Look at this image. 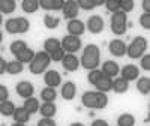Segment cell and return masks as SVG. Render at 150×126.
I'll list each match as a JSON object with an SVG mask.
<instances>
[{
	"mask_svg": "<svg viewBox=\"0 0 150 126\" xmlns=\"http://www.w3.org/2000/svg\"><path fill=\"white\" fill-rule=\"evenodd\" d=\"M80 65L87 71H93L99 68V65H101V50H99L98 45L89 44L84 47Z\"/></svg>",
	"mask_w": 150,
	"mask_h": 126,
	"instance_id": "1",
	"label": "cell"
},
{
	"mask_svg": "<svg viewBox=\"0 0 150 126\" xmlns=\"http://www.w3.org/2000/svg\"><path fill=\"white\" fill-rule=\"evenodd\" d=\"M81 102L87 108L102 110L108 105V96L107 93H101V92H84L81 96Z\"/></svg>",
	"mask_w": 150,
	"mask_h": 126,
	"instance_id": "2",
	"label": "cell"
},
{
	"mask_svg": "<svg viewBox=\"0 0 150 126\" xmlns=\"http://www.w3.org/2000/svg\"><path fill=\"white\" fill-rule=\"evenodd\" d=\"M50 63H51V59H50V54L45 53L44 50L39 53H36L33 60L29 63V69H30V74L33 75H41L45 72V69L50 66Z\"/></svg>",
	"mask_w": 150,
	"mask_h": 126,
	"instance_id": "3",
	"label": "cell"
},
{
	"mask_svg": "<svg viewBox=\"0 0 150 126\" xmlns=\"http://www.w3.org/2000/svg\"><path fill=\"white\" fill-rule=\"evenodd\" d=\"M147 50V39L143 36H137L132 39L129 47H126V56L131 59H141Z\"/></svg>",
	"mask_w": 150,
	"mask_h": 126,
	"instance_id": "4",
	"label": "cell"
},
{
	"mask_svg": "<svg viewBox=\"0 0 150 126\" xmlns=\"http://www.w3.org/2000/svg\"><path fill=\"white\" fill-rule=\"evenodd\" d=\"M111 32L114 35H125L128 30V15L123 14L122 11L114 12L111 15V23H110Z\"/></svg>",
	"mask_w": 150,
	"mask_h": 126,
	"instance_id": "5",
	"label": "cell"
},
{
	"mask_svg": "<svg viewBox=\"0 0 150 126\" xmlns=\"http://www.w3.org/2000/svg\"><path fill=\"white\" fill-rule=\"evenodd\" d=\"M81 39L77 36H71V35H66L63 39H60V48L63 50L66 54H75L77 51L81 50Z\"/></svg>",
	"mask_w": 150,
	"mask_h": 126,
	"instance_id": "6",
	"label": "cell"
},
{
	"mask_svg": "<svg viewBox=\"0 0 150 126\" xmlns=\"http://www.w3.org/2000/svg\"><path fill=\"white\" fill-rule=\"evenodd\" d=\"M62 12H63V17L66 20H75L80 12V8H78V3L75 0H66L63 3V8H62Z\"/></svg>",
	"mask_w": 150,
	"mask_h": 126,
	"instance_id": "7",
	"label": "cell"
},
{
	"mask_svg": "<svg viewBox=\"0 0 150 126\" xmlns=\"http://www.w3.org/2000/svg\"><path fill=\"white\" fill-rule=\"evenodd\" d=\"M86 27L89 29L90 33L98 35V33H101V32L104 30L105 23H104V20H102L101 15H92L89 20H87V26H86Z\"/></svg>",
	"mask_w": 150,
	"mask_h": 126,
	"instance_id": "8",
	"label": "cell"
},
{
	"mask_svg": "<svg viewBox=\"0 0 150 126\" xmlns=\"http://www.w3.org/2000/svg\"><path fill=\"white\" fill-rule=\"evenodd\" d=\"M101 72H102L104 77L114 78V77H117L119 72H120V66L117 65V62H114V60H107V62L102 63Z\"/></svg>",
	"mask_w": 150,
	"mask_h": 126,
	"instance_id": "9",
	"label": "cell"
},
{
	"mask_svg": "<svg viewBox=\"0 0 150 126\" xmlns=\"http://www.w3.org/2000/svg\"><path fill=\"white\" fill-rule=\"evenodd\" d=\"M120 74H122V78L123 80H126L128 83H131L134 80H138L140 78V68L135 66V65H125L120 69Z\"/></svg>",
	"mask_w": 150,
	"mask_h": 126,
	"instance_id": "10",
	"label": "cell"
},
{
	"mask_svg": "<svg viewBox=\"0 0 150 126\" xmlns=\"http://www.w3.org/2000/svg\"><path fill=\"white\" fill-rule=\"evenodd\" d=\"M66 29H68V32H69L71 36H77V38H80V36H83L84 32H86V24H84L81 20H77V18H75V20L68 21Z\"/></svg>",
	"mask_w": 150,
	"mask_h": 126,
	"instance_id": "11",
	"label": "cell"
},
{
	"mask_svg": "<svg viewBox=\"0 0 150 126\" xmlns=\"http://www.w3.org/2000/svg\"><path fill=\"white\" fill-rule=\"evenodd\" d=\"M62 66L68 72H75L80 68V59L75 54H65V57L62 59Z\"/></svg>",
	"mask_w": 150,
	"mask_h": 126,
	"instance_id": "12",
	"label": "cell"
},
{
	"mask_svg": "<svg viewBox=\"0 0 150 126\" xmlns=\"http://www.w3.org/2000/svg\"><path fill=\"white\" fill-rule=\"evenodd\" d=\"M126 42H123L122 39H112L110 42V53L116 57H123L126 56Z\"/></svg>",
	"mask_w": 150,
	"mask_h": 126,
	"instance_id": "13",
	"label": "cell"
},
{
	"mask_svg": "<svg viewBox=\"0 0 150 126\" xmlns=\"http://www.w3.org/2000/svg\"><path fill=\"white\" fill-rule=\"evenodd\" d=\"M15 90H17V93H18L20 98L27 99V98H32V96H33L35 87H33V84H32L30 81H21V83L17 84Z\"/></svg>",
	"mask_w": 150,
	"mask_h": 126,
	"instance_id": "14",
	"label": "cell"
},
{
	"mask_svg": "<svg viewBox=\"0 0 150 126\" xmlns=\"http://www.w3.org/2000/svg\"><path fill=\"white\" fill-rule=\"evenodd\" d=\"M44 81L47 84V87H53V89H56V87L60 86L62 83V75L57 72V71H47L45 72V77H44Z\"/></svg>",
	"mask_w": 150,
	"mask_h": 126,
	"instance_id": "15",
	"label": "cell"
},
{
	"mask_svg": "<svg viewBox=\"0 0 150 126\" xmlns=\"http://www.w3.org/2000/svg\"><path fill=\"white\" fill-rule=\"evenodd\" d=\"M60 95L65 101H72L75 98V95H77V86H75V83H72V81L65 83L63 86H62Z\"/></svg>",
	"mask_w": 150,
	"mask_h": 126,
	"instance_id": "16",
	"label": "cell"
},
{
	"mask_svg": "<svg viewBox=\"0 0 150 126\" xmlns=\"http://www.w3.org/2000/svg\"><path fill=\"white\" fill-rule=\"evenodd\" d=\"M39 113L42 117H47V119H53L57 113V107L54 102H44L39 105Z\"/></svg>",
	"mask_w": 150,
	"mask_h": 126,
	"instance_id": "17",
	"label": "cell"
},
{
	"mask_svg": "<svg viewBox=\"0 0 150 126\" xmlns=\"http://www.w3.org/2000/svg\"><path fill=\"white\" fill-rule=\"evenodd\" d=\"M39 105H41V104H39V101L32 96V98L24 99V105H23V108L32 116V114H35L36 111H39Z\"/></svg>",
	"mask_w": 150,
	"mask_h": 126,
	"instance_id": "18",
	"label": "cell"
},
{
	"mask_svg": "<svg viewBox=\"0 0 150 126\" xmlns=\"http://www.w3.org/2000/svg\"><path fill=\"white\" fill-rule=\"evenodd\" d=\"M95 87H96V90H98V92H101V93H107V92H110V90L112 89V78L102 77L101 80H99V81L95 84Z\"/></svg>",
	"mask_w": 150,
	"mask_h": 126,
	"instance_id": "19",
	"label": "cell"
},
{
	"mask_svg": "<svg viewBox=\"0 0 150 126\" xmlns=\"http://www.w3.org/2000/svg\"><path fill=\"white\" fill-rule=\"evenodd\" d=\"M12 117H14V120L17 122V123H24L26 125L29 120H30V114L24 110L23 107H18V108H15V111H14V114H12Z\"/></svg>",
	"mask_w": 150,
	"mask_h": 126,
	"instance_id": "20",
	"label": "cell"
},
{
	"mask_svg": "<svg viewBox=\"0 0 150 126\" xmlns=\"http://www.w3.org/2000/svg\"><path fill=\"white\" fill-rule=\"evenodd\" d=\"M15 108H17L15 104L12 102V101L6 99V101H3V102H0V114L5 116V117H9V116L14 114Z\"/></svg>",
	"mask_w": 150,
	"mask_h": 126,
	"instance_id": "21",
	"label": "cell"
},
{
	"mask_svg": "<svg viewBox=\"0 0 150 126\" xmlns=\"http://www.w3.org/2000/svg\"><path fill=\"white\" fill-rule=\"evenodd\" d=\"M128 89H129V83L126 80H123L122 77L112 80V89L111 90H114L116 93H126Z\"/></svg>",
	"mask_w": 150,
	"mask_h": 126,
	"instance_id": "22",
	"label": "cell"
},
{
	"mask_svg": "<svg viewBox=\"0 0 150 126\" xmlns=\"http://www.w3.org/2000/svg\"><path fill=\"white\" fill-rule=\"evenodd\" d=\"M59 48H60V39H57V38H48V39H45V42H44V51L45 53L51 54Z\"/></svg>",
	"mask_w": 150,
	"mask_h": 126,
	"instance_id": "23",
	"label": "cell"
},
{
	"mask_svg": "<svg viewBox=\"0 0 150 126\" xmlns=\"http://www.w3.org/2000/svg\"><path fill=\"white\" fill-rule=\"evenodd\" d=\"M35 54H36V53L33 51V50L27 47L26 50H23L18 56H15V60H18L20 63H23V65H24V63H30V62L33 60Z\"/></svg>",
	"mask_w": 150,
	"mask_h": 126,
	"instance_id": "24",
	"label": "cell"
},
{
	"mask_svg": "<svg viewBox=\"0 0 150 126\" xmlns=\"http://www.w3.org/2000/svg\"><path fill=\"white\" fill-rule=\"evenodd\" d=\"M24 71V65L20 63L18 60H12V62H8L6 65V72L9 75H18Z\"/></svg>",
	"mask_w": 150,
	"mask_h": 126,
	"instance_id": "25",
	"label": "cell"
},
{
	"mask_svg": "<svg viewBox=\"0 0 150 126\" xmlns=\"http://www.w3.org/2000/svg\"><path fill=\"white\" fill-rule=\"evenodd\" d=\"M57 98V90L53 87H44L41 92V99L44 102H54Z\"/></svg>",
	"mask_w": 150,
	"mask_h": 126,
	"instance_id": "26",
	"label": "cell"
},
{
	"mask_svg": "<svg viewBox=\"0 0 150 126\" xmlns=\"http://www.w3.org/2000/svg\"><path fill=\"white\" fill-rule=\"evenodd\" d=\"M17 9L15 0H0V14H12Z\"/></svg>",
	"mask_w": 150,
	"mask_h": 126,
	"instance_id": "27",
	"label": "cell"
},
{
	"mask_svg": "<svg viewBox=\"0 0 150 126\" xmlns=\"http://www.w3.org/2000/svg\"><path fill=\"white\" fill-rule=\"evenodd\" d=\"M137 90L141 95H149L150 92V78L149 77H141L137 80Z\"/></svg>",
	"mask_w": 150,
	"mask_h": 126,
	"instance_id": "28",
	"label": "cell"
},
{
	"mask_svg": "<svg viewBox=\"0 0 150 126\" xmlns=\"http://www.w3.org/2000/svg\"><path fill=\"white\" fill-rule=\"evenodd\" d=\"M21 8L24 12H27V14H33L39 9V2L38 0H23L21 2Z\"/></svg>",
	"mask_w": 150,
	"mask_h": 126,
	"instance_id": "29",
	"label": "cell"
},
{
	"mask_svg": "<svg viewBox=\"0 0 150 126\" xmlns=\"http://www.w3.org/2000/svg\"><path fill=\"white\" fill-rule=\"evenodd\" d=\"M117 126H135V117L129 113L120 114L117 119Z\"/></svg>",
	"mask_w": 150,
	"mask_h": 126,
	"instance_id": "30",
	"label": "cell"
},
{
	"mask_svg": "<svg viewBox=\"0 0 150 126\" xmlns=\"http://www.w3.org/2000/svg\"><path fill=\"white\" fill-rule=\"evenodd\" d=\"M27 48V44H26V41H21V39H18V41H14L11 44V47H9V50H11V53L14 54V56H18L23 50H26Z\"/></svg>",
	"mask_w": 150,
	"mask_h": 126,
	"instance_id": "31",
	"label": "cell"
},
{
	"mask_svg": "<svg viewBox=\"0 0 150 126\" xmlns=\"http://www.w3.org/2000/svg\"><path fill=\"white\" fill-rule=\"evenodd\" d=\"M5 29L11 35H17L18 33V18H11L5 23Z\"/></svg>",
	"mask_w": 150,
	"mask_h": 126,
	"instance_id": "32",
	"label": "cell"
},
{
	"mask_svg": "<svg viewBox=\"0 0 150 126\" xmlns=\"http://www.w3.org/2000/svg\"><path fill=\"white\" fill-rule=\"evenodd\" d=\"M59 24H60V20L57 17H53L50 14L44 17V26L47 29H56V27H59Z\"/></svg>",
	"mask_w": 150,
	"mask_h": 126,
	"instance_id": "33",
	"label": "cell"
},
{
	"mask_svg": "<svg viewBox=\"0 0 150 126\" xmlns=\"http://www.w3.org/2000/svg\"><path fill=\"white\" fill-rule=\"evenodd\" d=\"M102 77H104V75H102L101 69H93V71H89V74H87V81L95 86Z\"/></svg>",
	"mask_w": 150,
	"mask_h": 126,
	"instance_id": "34",
	"label": "cell"
},
{
	"mask_svg": "<svg viewBox=\"0 0 150 126\" xmlns=\"http://www.w3.org/2000/svg\"><path fill=\"white\" fill-rule=\"evenodd\" d=\"M134 0H119V9L123 12V14H128V12L134 11Z\"/></svg>",
	"mask_w": 150,
	"mask_h": 126,
	"instance_id": "35",
	"label": "cell"
},
{
	"mask_svg": "<svg viewBox=\"0 0 150 126\" xmlns=\"http://www.w3.org/2000/svg\"><path fill=\"white\" fill-rule=\"evenodd\" d=\"M18 18V33H27L30 29V23L24 17H17Z\"/></svg>",
	"mask_w": 150,
	"mask_h": 126,
	"instance_id": "36",
	"label": "cell"
},
{
	"mask_svg": "<svg viewBox=\"0 0 150 126\" xmlns=\"http://www.w3.org/2000/svg\"><path fill=\"white\" fill-rule=\"evenodd\" d=\"M107 11H110L111 14H114V12H119V0H107V2H104Z\"/></svg>",
	"mask_w": 150,
	"mask_h": 126,
	"instance_id": "37",
	"label": "cell"
},
{
	"mask_svg": "<svg viewBox=\"0 0 150 126\" xmlns=\"http://www.w3.org/2000/svg\"><path fill=\"white\" fill-rule=\"evenodd\" d=\"M78 8L84 9V11H92L95 9V2L93 0H78Z\"/></svg>",
	"mask_w": 150,
	"mask_h": 126,
	"instance_id": "38",
	"label": "cell"
},
{
	"mask_svg": "<svg viewBox=\"0 0 150 126\" xmlns=\"http://www.w3.org/2000/svg\"><path fill=\"white\" fill-rule=\"evenodd\" d=\"M65 54H66V53L63 51V50L59 48V50H56L54 53L50 54V59H51V62H62V59L65 57Z\"/></svg>",
	"mask_w": 150,
	"mask_h": 126,
	"instance_id": "39",
	"label": "cell"
},
{
	"mask_svg": "<svg viewBox=\"0 0 150 126\" xmlns=\"http://www.w3.org/2000/svg\"><path fill=\"white\" fill-rule=\"evenodd\" d=\"M140 26L146 30L150 29V14H143L140 15Z\"/></svg>",
	"mask_w": 150,
	"mask_h": 126,
	"instance_id": "40",
	"label": "cell"
},
{
	"mask_svg": "<svg viewBox=\"0 0 150 126\" xmlns=\"http://www.w3.org/2000/svg\"><path fill=\"white\" fill-rule=\"evenodd\" d=\"M140 60H141V69L149 71V69H150V56H149V54H144Z\"/></svg>",
	"mask_w": 150,
	"mask_h": 126,
	"instance_id": "41",
	"label": "cell"
},
{
	"mask_svg": "<svg viewBox=\"0 0 150 126\" xmlns=\"http://www.w3.org/2000/svg\"><path fill=\"white\" fill-rule=\"evenodd\" d=\"M8 98H9V90H8V87L3 86V84H0V102L6 101Z\"/></svg>",
	"mask_w": 150,
	"mask_h": 126,
	"instance_id": "42",
	"label": "cell"
},
{
	"mask_svg": "<svg viewBox=\"0 0 150 126\" xmlns=\"http://www.w3.org/2000/svg\"><path fill=\"white\" fill-rule=\"evenodd\" d=\"M38 126H57L54 119H47V117H42L39 122H38Z\"/></svg>",
	"mask_w": 150,
	"mask_h": 126,
	"instance_id": "43",
	"label": "cell"
},
{
	"mask_svg": "<svg viewBox=\"0 0 150 126\" xmlns=\"http://www.w3.org/2000/svg\"><path fill=\"white\" fill-rule=\"evenodd\" d=\"M39 8H42L45 11H53V0H41Z\"/></svg>",
	"mask_w": 150,
	"mask_h": 126,
	"instance_id": "44",
	"label": "cell"
},
{
	"mask_svg": "<svg viewBox=\"0 0 150 126\" xmlns=\"http://www.w3.org/2000/svg\"><path fill=\"white\" fill-rule=\"evenodd\" d=\"M65 0H53V11H62Z\"/></svg>",
	"mask_w": 150,
	"mask_h": 126,
	"instance_id": "45",
	"label": "cell"
},
{
	"mask_svg": "<svg viewBox=\"0 0 150 126\" xmlns=\"http://www.w3.org/2000/svg\"><path fill=\"white\" fill-rule=\"evenodd\" d=\"M92 126H110V125H108V122L104 120V119H96V120L92 122Z\"/></svg>",
	"mask_w": 150,
	"mask_h": 126,
	"instance_id": "46",
	"label": "cell"
},
{
	"mask_svg": "<svg viewBox=\"0 0 150 126\" xmlns=\"http://www.w3.org/2000/svg\"><path fill=\"white\" fill-rule=\"evenodd\" d=\"M6 65H8V62L3 57H0V75H3L6 72Z\"/></svg>",
	"mask_w": 150,
	"mask_h": 126,
	"instance_id": "47",
	"label": "cell"
},
{
	"mask_svg": "<svg viewBox=\"0 0 150 126\" xmlns=\"http://www.w3.org/2000/svg\"><path fill=\"white\" fill-rule=\"evenodd\" d=\"M143 9H144V14H150V2L149 0H144L143 2Z\"/></svg>",
	"mask_w": 150,
	"mask_h": 126,
	"instance_id": "48",
	"label": "cell"
},
{
	"mask_svg": "<svg viewBox=\"0 0 150 126\" xmlns=\"http://www.w3.org/2000/svg\"><path fill=\"white\" fill-rule=\"evenodd\" d=\"M93 2H95V8H96V6H102V5H104L102 0H93Z\"/></svg>",
	"mask_w": 150,
	"mask_h": 126,
	"instance_id": "49",
	"label": "cell"
},
{
	"mask_svg": "<svg viewBox=\"0 0 150 126\" xmlns=\"http://www.w3.org/2000/svg\"><path fill=\"white\" fill-rule=\"evenodd\" d=\"M11 126H26V125H24V123H17V122H14Z\"/></svg>",
	"mask_w": 150,
	"mask_h": 126,
	"instance_id": "50",
	"label": "cell"
},
{
	"mask_svg": "<svg viewBox=\"0 0 150 126\" xmlns=\"http://www.w3.org/2000/svg\"><path fill=\"white\" fill-rule=\"evenodd\" d=\"M69 126H84V125L80 123V122H75V123H72V125H69Z\"/></svg>",
	"mask_w": 150,
	"mask_h": 126,
	"instance_id": "51",
	"label": "cell"
},
{
	"mask_svg": "<svg viewBox=\"0 0 150 126\" xmlns=\"http://www.w3.org/2000/svg\"><path fill=\"white\" fill-rule=\"evenodd\" d=\"M2 42H3V33L0 32V44H2Z\"/></svg>",
	"mask_w": 150,
	"mask_h": 126,
	"instance_id": "52",
	"label": "cell"
},
{
	"mask_svg": "<svg viewBox=\"0 0 150 126\" xmlns=\"http://www.w3.org/2000/svg\"><path fill=\"white\" fill-rule=\"evenodd\" d=\"M2 23H3V15L0 14V26H2Z\"/></svg>",
	"mask_w": 150,
	"mask_h": 126,
	"instance_id": "53",
	"label": "cell"
}]
</instances>
